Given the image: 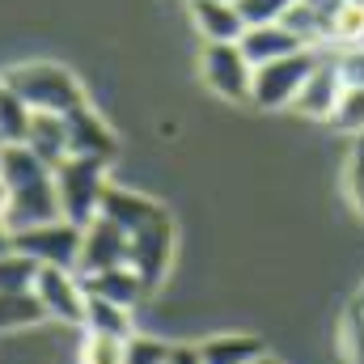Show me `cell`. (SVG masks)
Segmentation results:
<instances>
[{
    "instance_id": "6da1fadb",
    "label": "cell",
    "mask_w": 364,
    "mask_h": 364,
    "mask_svg": "<svg viewBox=\"0 0 364 364\" xmlns=\"http://www.w3.org/2000/svg\"><path fill=\"white\" fill-rule=\"evenodd\" d=\"M0 178L9 186V216H4V225H9L13 233L60 216L55 170H51L47 161H38L26 144L0 149Z\"/></svg>"
},
{
    "instance_id": "7a4b0ae2",
    "label": "cell",
    "mask_w": 364,
    "mask_h": 364,
    "mask_svg": "<svg viewBox=\"0 0 364 364\" xmlns=\"http://www.w3.org/2000/svg\"><path fill=\"white\" fill-rule=\"evenodd\" d=\"M0 81L26 102L30 114H68L73 106L85 102L81 81H77L64 64H47V60L17 64V68H9Z\"/></svg>"
},
{
    "instance_id": "3957f363",
    "label": "cell",
    "mask_w": 364,
    "mask_h": 364,
    "mask_svg": "<svg viewBox=\"0 0 364 364\" xmlns=\"http://www.w3.org/2000/svg\"><path fill=\"white\" fill-rule=\"evenodd\" d=\"M106 195V161L93 157H64L55 166V199L60 216L73 225H90Z\"/></svg>"
},
{
    "instance_id": "277c9868",
    "label": "cell",
    "mask_w": 364,
    "mask_h": 364,
    "mask_svg": "<svg viewBox=\"0 0 364 364\" xmlns=\"http://www.w3.org/2000/svg\"><path fill=\"white\" fill-rule=\"evenodd\" d=\"M170 263H174V220H170V212H161L149 225L127 233V267L140 275L144 292L161 288V279L170 275Z\"/></svg>"
},
{
    "instance_id": "5b68a950",
    "label": "cell",
    "mask_w": 364,
    "mask_h": 364,
    "mask_svg": "<svg viewBox=\"0 0 364 364\" xmlns=\"http://www.w3.org/2000/svg\"><path fill=\"white\" fill-rule=\"evenodd\" d=\"M318 60V47H305V51H292L284 60H272V64H259L255 68V81H250V102L259 110H284L296 102V93L305 85L309 68Z\"/></svg>"
},
{
    "instance_id": "8992f818",
    "label": "cell",
    "mask_w": 364,
    "mask_h": 364,
    "mask_svg": "<svg viewBox=\"0 0 364 364\" xmlns=\"http://www.w3.org/2000/svg\"><path fill=\"white\" fill-rule=\"evenodd\" d=\"M13 250H21L26 259H34L38 267H68L77 272V250H81V225L55 216L30 229L13 233Z\"/></svg>"
},
{
    "instance_id": "52a82bcc",
    "label": "cell",
    "mask_w": 364,
    "mask_h": 364,
    "mask_svg": "<svg viewBox=\"0 0 364 364\" xmlns=\"http://www.w3.org/2000/svg\"><path fill=\"white\" fill-rule=\"evenodd\" d=\"M199 77L203 85L225 97V102H250V81L255 68L246 64V55L237 51V43H203L199 51Z\"/></svg>"
},
{
    "instance_id": "ba28073f",
    "label": "cell",
    "mask_w": 364,
    "mask_h": 364,
    "mask_svg": "<svg viewBox=\"0 0 364 364\" xmlns=\"http://www.w3.org/2000/svg\"><path fill=\"white\" fill-rule=\"evenodd\" d=\"M30 292L38 296V305H43V314L51 322L81 326V318H85V288H81L77 272H68V267H38Z\"/></svg>"
},
{
    "instance_id": "9c48e42d",
    "label": "cell",
    "mask_w": 364,
    "mask_h": 364,
    "mask_svg": "<svg viewBox=\"0 0 364 364\" xmlns=\"http://www.w3.org/2000/svg\"><path fill=\"white\" fill-rule=\"evenodd\" d=\"M123 263H127V233L119 225H110L106 216H93L90 225H81L77 275H93L106 267H123Z\"/></svg>"
},
{
    "instance_id": "30bf717a",
    "label": "cell",
    "mask_w": 364,
    "mask_h": 364,
    "mask_svg": "<svg viewBox=\"0 0 364 364\" xmlns=\"http://www.w3.org/2000/svg\"><path fill=\"white\" fill-rule=\"evenodd\" d=\"M64 136H68V157H93V161L114 157V132L106 127V119L90 102H81L64 114Z\"/></svg>"
},
{
    "instance_id": "8fae6325",
    "label": "cell",
    "mask_w": 364,
    "mask_h": 364,
    "mask_svg": "<svg viewBox=\"0 0 364 364\" xmlns=\"http://www.w3.org/2000/svg\"><path fill=\"white\" fill-rule=\"evenodd\" d=\"M339 93H343V81L335 73V55H331V47H318V60H314V68H309V77H305V85H301L292 106L305 119H326L335 110Z\"/></svg>"
},
{
    "instance_id": "7c38bea8",
    "label": "cell",
    "mask_w": 364,
    "mask_h": 364,
    "mask_svg": "<svg viewBox=\"0 0 364 364\" xmlns=\"http://www.w3.org/2000/svg\"><path fill=\"white\" fill-rule=\"evenodd\" d=\"M237 51L246 55V64H250V68H259V64L284 60V55L305 51V47H301V38H296L288 26L267 21V26H246V30H242V38H237Z\"/></svg>"
},
{
    "instance_id": "4fadbf2b",
    "label": "cell",
    "mask_w": 364,
    "mask_h": 364,
    "mask_svg": "<svg viewBox=\"0 0 364 364\" xmlns=\"http://www.w3.org/2000/svg\"><path fill=\"white\" fill-rule=\"evenodd\" d=\"M161 212H166V208H161L157 199H149V195H140V191H132V186H110V182H106V195H102V208H97V216H106V220L119 225L123 233L149 225V220L161 216Z\"/></svg>"
},
{
    "instance_id": "5bb4252c",
    "label": "cell",
    "mask_w": 364,
    "mask_h": 364,
    "mask_svg": "<svg viewBox=\"0 0 364 364\" xmlns=\"http://www.w3.org/2000/svg\"><path fill=\"white\" fill-rule=\"evenodd\" d=\"M191 4V21L199 30L203 43H237L246 21L233 9V0H186Z\"/></svg>"
},
{
    "instance_id": "9a60e30c",
    "label": "cell",
    "mask_w": 364,
    "mask_h": 364,
    "mask_svg": "<svg viewBox=\"0 0 364 364\" xmlns=\"http://www.w3.org/2000/svg\"><path fill=\"white\" fill-rule=\"evenodd\" d=\"M81 288H85V296L110 301V305H123V309H136V305H140V296H144L140 275L132 272L127 263H123V267L93 272V275H81Z\"/></svg>"
},
{
    "instance_id": "2e32d148",
    "label": "cell",
    "mask_w": 364,
    "mask_h": 364,
    "mask_svg": "<svg viewBox=\"0 0 364 364\" xmlns=\"http://www.w3.org/2000/svg\"><path fill=\"white\" fill-rule=\"evenodd\" d=\"M38 161H47L51 170L68 157V136H64V114H30L26 140H21Z\"/></svg>"
},
{
    "instance_id": "e0dca14e",
    "label": "cell",
    "mask_w": 364,
    "mask_h": 364,
    "mask_svg": "<svg viewBox=\"0 0 364 364\" xmlns=\"http://www.w3.org/2000/svg\"><path fill=\"white\" fill-rule=\"evenodd\" d=\"M263 339L259 335H212L199 343L203 364H250L255 356H263Z\"/></svg>"
},
{
    "instance_id": "ac0fdd59",
    "label": "cell",
    "mask_w": 364,
    "mask_h": 364,
    "mask_svg": "<svg viewBox=\"0 0 364 364\" xmlns=\"http://www.w3.org/2000/svg\"><path fill=\"white\" fill-rule=\"evenodd\" d=\"M47 322L43 305L34 292H0V335L4 331H26V326H38Z\"/></svg>"
},
{
    "instance_id": "d6986e66",
    "label": "cell",
    "mask_w": 364,
    "mask_h": 364,
    "mask_svg": "<svg viewBox=\"0 0 364 364\" xmlns=\"http://www.w3.org/2000/svg\"><path fill=\"white\" fill-rule=\"evenodd\" d=\"M85 331H102V335H136L132 331V309L123 305H110V301H97V296H85V318H81Z\"/></svg>"
},
{
    "instance_id": "ffe728a7",
    "label": "cell",
    "mask_w": 364,
    "mask_h": 364,
    "mask_svg": "<svg viewBox=\"0 0 364 364\" xmlns=\"http://www.w3.org/2000/svg\"><path fill=\"white\" fill-rule=\"evenodd\" d=\"M326 123L339 136H364V85H343L335 110L326 114Z\"/></svg>"
},
{
    "instance_id": "44dd1931",
    "label": "cell",
    "mask_w": 364,
    "mask_h": 364,
    "mask_svg": "<svg viewBox=\"0 0 364 364\" xmlns=\"http://www.w3.org/2000/svg\"><path fill=\"white\" fill-rule=\"evenodd\" d=\"M26 127H30V110H26V102L0 81V149L21 144V140H26Z\"/></svg>"
},
{
    "instance_id": "7402d4cb",
    "label": "cell",
    "mask_w": 364,
    "mask_h": 364,
    "mask_svg": "<svg viewBox=\"0 0 364 364\" xmlns=\"http://www.w3.org/2000/svg\"><path fill=\"white\" fill-rule=\"evenodd\" d=\"M335 343H339V356H343V364H364V305H356V301H352V305L343 309Z\"/></svg>"
},
{
    "instance_id": "603a6c76",
    "label": "cell",
    "mask_w": 364,
    "mask_h": 364,
    "mask_svg": "<svg viewBox=\"0 0 364 364\" xmlns=\"http://www.w3.org/2000/svg\"><path fill=\"white\" fill-rule=\"evenodd\" d=\"M132 339V335H127ZM123 335H102V331H85L81 335V364H123V348H127Z\"/></svg>"
},
{
    "instance_id": "cb8c5ba5",
    "label": "cell",
    "mask_w": 364,
    "mask_h": 364,
    "mask_svg": "<svg viewBox=\"0 0 364 364\" xmlns=\"http://www.w3.org/2000/svg\"><path fill=\"white\" fill-rule=\"evenodd\" d=\"M34 275H38V263L26 259L21 250H4L0 255V292H30Z\"/></svg>"
},
{
    "instance_id": "d4e9b609",
    "label": "cell",
    "mask_w": 364,
    "mask_h": 364,
    "mask_svg": "<svg viewBox=\"0 0 364 364\" xmlns=\"http://www.w3.org/2000/svg\"><path fill=\"white\" fill-rule=\"evenodd\" d=\"M331 55H335V73L343 85H364V43L331 47Z\"/></svg>"
},
{
    "instance_id": "484cf974",
    "label": "cell",
    "mask_w": 364,
    "mask_h": 364,
    "mask_svg": "<svg viewBox=\"0 0 364 364\" xmlns=\"http://www.w3.org/2000/svg\"><path fill=\"white\" fill-rule=\"evenodd\" d=\"M292 0H233V9L242 13L246 26H267V21H279L288 13Z\"/></svg>"
},
{
    "instance_id": "4316f807",
    "label": "cell",
    "mask_w": 364,
    "mask_h": 364,
    "mask_svg": "<svg viewBox=\"0 0 364 364\" xmlns=\"http://www.w3.org/2000/svg\"><path fill=\"white\" fill-rule=\"evenodd\" d=\"M166 352H170V343H161L153 335H132L123 348V364H161Z\"/></svg>"
},
{
    "instance_id": "83f0119b",
    "label": "cell",
    "mask_w": 364,
    "mask_h": 364,
    "mask_svg": "<svg viewBox=\"0 0 364 364\" xmlns=\"http://www.w3.org/2000/svg\"><path fill=\"white\" fill-rule=\"evenodd\" d=\"M343 182H348V199H352V208L360 212V220H364V136H356V149H352V157H348Z\"/></svg>"
},
{
    "instance_id": "f1b7e54d",
    "label": "cell",
    "mask_w": 364,
    "mask_h": 364,
    "mask_svg": "<svg viewBox=\"0 0 364 364\" xmlns=\"http://www.w3.org/2000/svg\"><path fill=\"white\" fill-rule=\"evenodd\" d=\"M305 13H314V21L322 26V38L331 43V26H335V17H339V9L348 4V0H296Z\"/></svg>"
},
{
    "instance_id": "f546056e",
    "label": "cell",
    "mask_w": 364,
    "mask_h": 364,
    "mask_svg": "<svg viewBox=\"0 0 364 364\" xmlns=\"http://www.w3.org/2000/svg\"><path fill=\"white\" fill-rule=\"evenodd\" d=\"M161 364H203L199 343H170V352H166V360Z\"/></svg>"
},
{
    "instance_id": "4dcf8cb0",
    "label": "cell",
    "mask_w": 364,
    "mask_h": 364,
    "mask_svg": "<svg viewBox=\"0 0 364 364\" xmlns=\"http://www.w3.org/2000/svg\"><path fill=\"white\" fill-rule=\"evenodd\" d=\"M4 250H13V229L0 220V255H4Z\"/></svg>"
},
{
    "instance_id": "1f68e13d",
    "label": "cell",
    "mask_w": 364,
    "mask_h": 364,
    "mask_svg": "<svg viewBox=\"0 0 364 364\" xmlns=\"http://www.w3.org/2000/svg\"><path fill=\"white\" fill-rule=\"evenodd\" d=\"M9 216V186H4V178H0V220Z\"/></svg>"
},
{
    "instance_id": "d6a6232c",
    "label": "cell",
    "mask_w": 364,
    "mask_h": 364,
    "mask_svg": "<svg viewBox=\"0 0 364 364\" xmlns=\"http://www.w3.org/2000/svg\"><path fill=\"white\" fill-rule=\"evenodd\" d=\"M250 364H279V360H275V356H267V352H263V356H255V360H250Z\"/></svg>"
},
{
    "instance_id": "836d02e7",
    "label": "cell",
    "mask_w": 364,
    "mask_h": 364,
    "mask_svg": "<svg viewBox=\"0 0 364 364\" xmlns=\"http://www.w3.org/2000/svg\"><path fill=\"white\" fill-rule=\"evenodd\" d=\"M356 305H364V284H360V292H356Z\"/></svg>"
},
{
    "instance_id": "e575fe53",
    "label": "cell",
    "mask_w": 364,
    "mask_h": 364,
    "mask_svg": "<svg viewBox=\"0 0 364 364\" xmlns=\"http://www.w3.org/2000/svg\"><path fill=\"white\" fill-rule=\"evenodd\" d=\"M348 4H364V0H348Z\"/></svg>"
}]
</instances>
